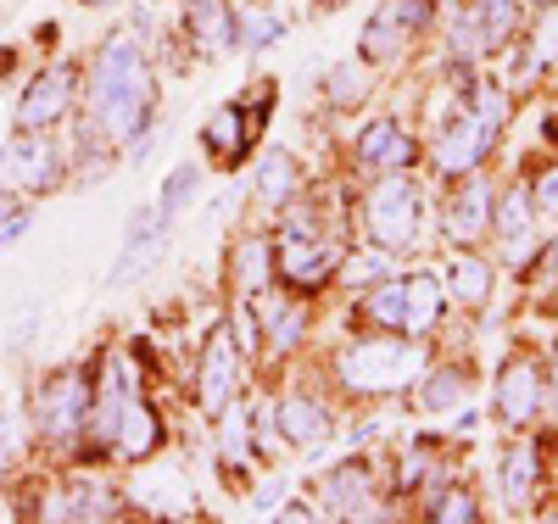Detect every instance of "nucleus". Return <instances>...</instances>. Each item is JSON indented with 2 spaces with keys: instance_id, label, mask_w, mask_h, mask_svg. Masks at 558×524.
Segmentation results:
<instances>
[{
  "instance_id": "obj_1",
  "label": "nucleus",
  "mask_w": 558,
  "mask_h": 524,
  "mask_svg": "<svg viewBox=\"0 0 558 524\" xmlns=\"http://www.w3.org/2000/svg\"><path fill=\"white\" fill-rule=\"evenodd\" d=\"M84 107L112 146H134L151 129L157 112V78L146 68V51L134 45V34H107L96 62L84 73Z\"/></svg>"
},
{
  "instance_id": "obj_2",
  "label": "nucleus",
  "mask_w": 558,
  "mask_h": 524,
  "mask_svg": "<svg viewBox=\"0 0 558 524\" xmlns=\"http://www.w3.org/2000/svg\"><path fill=\"white\" fill-rule=\"evenodd\" d=\"M418 368H425V352H418L413 336H368V341H357V346H347L336 357L341 386L357 391V397L402 391L408 379H418Z\"/></svg>"
},
{
  "instance_id": "obj_3",
  "label": "nucleus",
  "mask_w": 558,
  "mask_h": 524,
  "mask_svg": "<svg viewBox=\"0 0 558 524\" xmlns=\"http://www.w3.org/2000/svg\"><path fill=\"white\" fill-rule=\"evenodd\" d=\"M502 123H508L502 89L481 84V89L470 95V107H463L452 123H441V134H436V168H441L447 179L475 173V168L486 162V151H492V139H497Z\"/></svg>"
},
{
  "instance_id": "obj_4",
  "label": "nucleus",
  "mask_w": 558,
  "mask_h": 524,
  "mask_svg": "<svg viewBox=\"0 0 558 524\" xmlns=\"http://www.w3.org/2000/svg\"><path fill=\"white\" fill-rule=\"evenodd\" d=\"M363 234L375 252H413L418 234H425V196H418L413 179L386 173L375 190L363 196Z\"/></svg>"
},
{
  "instance_id": "obj_5",
  "label": "nucleus",
  "mask_w": 558,
  "mask_h": 524,
  "mask_svg": "<svg viewBox=\"0 0 558 524\" xmlns=\"http://www.w3.org/2000/svg\"><path fill=\"white\" fill-rule=\"evenodd\" d=\"M89 391H96V374H89V368L45 374V386H39V397H34V430H39L45 441H73V436H84Z\"/></svg>"
},
{
  "instance_id": "obj_6",
  "label": "nucleus",
  "mask_w": 558,
  "mask_h": 524,
  "mask_svg": "<svg viewBox=\"0 0 558 524\" xmlns=\"http://www.w3.org/2000/svg\"><path fill=\"white\" fill-rule=\"evenodd\" d=\"M263 107H274V84L257 89V112H246V101L218 107V112L202 123V151H207L218 168L246 162V151L257 146V134H263Z\"/></svg>"
},
{
  "instance_id": "obj_7",
  "label": "nucleus",
  "mask_w": 558,
  "mask_h": 524,
  "mask_svg": "<svg viewBox=\"0 0 558 524\" xmlns=\"http://www.w3.org/2000/svg\"><path fill=\"white\" fill-rule=\"evenodd\" d=\"M430 17H436L430 0H380V12L368 17L363 34H357L363 62H397L402 45H408V34L430 28Z\"/></svg>"
},
{
  "instance_id": "obj_8",
  "label": "nucleus",
  "mask_w": 558,
  "mask_h": 524,
  "mask_svg": "<svg viewBox=\"0 0 558 524\" xmlns=\"http://www.w3.org/2000/svg\"><path fill=\"white\" fill-rule=\"evenodd\" d=\"M78 107V68L73 62H51L45 73H34V84L17 101V129H57L68 123Z\"/></svg>"
},
{
  "instance_id": "obj_9",
  "label": "nucleus",
  "mask_w": 558,
  "mask_h": 524,
  "mask_svg": "<svg viewBox=\"0 0 558 524\" xmlns=\"http://www.w3.org/2000/svg\"><path fill=\"white\" fill-rule=\"evenodd\" d=\"M7 173L17 190L28 196H45V190L62 184V151L51 146V129H17V139L7 146Z\"/></svg>"
},
{
  "instance_id": "obj_10",
  "label": "nucleus",
  "mask_w": 558,
  "mask_h": 524,
  "mask_svg": "<svg viewBox=\"0 0 558 524\" xmlns=\"http://www.w3.org/2000/svg\"><path fill=\"white\" fill-rule=\"evenodd\" d=\"M184 39H191V51L202 62H218L223 51H235L241 45V17L229 0H191L184 7Z\"/></svg>"
},
{
  "instance_id": "obj_11",
  "label": "nucleus",
  "mask_w": 558,
  "mask_h": 524,
  "mask_svg": "<svg viewBox=\"0 0 558 524\" xmlns=\"http://www.w3.org/2000/svg\"><path fill=\"white\" fill-rule=\"evenodd\" d=\"M235 391H241V346L218 324L207 336V352H202V407L218 418L223 407H235Z\"/></svg>"
},
{
  "instance_id": "obj_12",
  "label": "nucleus",
  "mask_w": 558,
  "mask_h": 524,
  "mask_svg": "<svg viewBox=\"0 0 558 524\" xmlns=\"http://www.w3.org/2000/svg\"><path fill=\"white\" fill-rule=\"evenodd\" d=\"M162 241H168V218H162L157 207H140V212L129 218V229H123L118 263H112V273H107V284H112V291H118V284H129L140 268L151 263V257H162Z\"/></svg>"
},
{
  "instance_id": "obj_13",
  "label": "nucleus",
  "mask_w": 558,
  "mask_h": 524,
  "mask_svg": "<svg viewBox=\"0 0 558 524\" xmlns=\"http://www.w3.org/2000/svg\"><path fill=\"white\" fill-rule=\"evenodd\" d=\"M492 402H497V418H502V424H514V430H525V424L542 413V363L514 357V363L502 368V379H497Z\"/></svg>"
},
{
  "instance_id": "obj_14",
  "label": "nucleus",
  "mask_w": 558,
  "mask_h": 524,
  "mask_svg": "<svg viewBox=\"0 0 558 524\" xmlns=\"http://www.w3.org/2000/svg\"><path fill=\"white\" fill-rule=\"evenodd\" d=\"M352 157L357 168H375V173H402L413 162V134L397 123V118H375L363 123L357 139H352Z\"/></svg>"
},
{
  "instance_id": "obj_15",
  "label": "nucleus",
  "mask_w": 558,
  "mask_h": 524,
  "mask_svg": "<svg viewBox=\"0 0 558 524\" xmlns=\"http://www.w3.org/2000/svg\"><path fill=\"white\" fill-rule=\"evenodd\" d=\"M492 229H497L508 263H525V257H531V246H536V196H531L525 184H514V190H508V196L492 207Z\"/></svg>"
},
{
  "instance_id": "obj_16",
  "label": "nucleus",
  "mask_w": 558,
  "mask_h": 524,
  "mask_svg": "<svg viewBox=\"0 0 558 524\" xmlns=\"http://www.w3.org/2000/svg\"><path fill=\"white\" fill-rule=\"evenodd\" d=\"M39 513L45 519H118V513H129V502L107 480H84V474H78V480H68Z\"/></svg>"
},
{
  "instance_id": "obj_17",
  "label": "nucleus",
  "mask_w": 558,
  "mask_h": 524,
  "mask_svg": "<svg viewBox=\"0 0 558 524\" xmlns=\"http://www.w3.org/2000/svg\"><path fill=\"white\" fill-rule=\"evenodd\" d=\"M274 424H279V436H286L291 447H302V452L324 447V441H330V430H336L330 407H324L318 397H286V402L274 407Z\"/></svg>"
},
{
  "instance_id": "obj_18",
  "label": "nucleus",
  "mask_w": 558,
  "mask_h": 524,
  "mask_svg": "<svg viewBox=\"0 0 558 524\" xmlns=\"http://www.w3.org/2000/svg\"><path fill=\"white\" fill-rule=\"evenodd\" d=\"M162 447V424H157V413L146 407V397H129L123 402V413H118V430H112V452L118 458H129V463H140V458H151Z\"/></svg>"
},
{
  "instance_id": "obj_19",
  "label": "nucleus",
  "mask_w": 558,
  "mask_h": 524,
  "mask_svg": "<svg viewBox=\"0 0 558 524\" xmlns=\"http://www.w3.org/2000/svg\"><path fill=\"white\" fill-rule=\"evenodd\" d=\"M324 508L341 513V519H375V497H368V468L363 463H341L324 474V486H318Z\"/></svg>"
},
{
  "instance_id": "obj_20",
  "label": "nucleus",
  "mask_w": 558,
  "mask_h": 524,
  "mask_svg": "<svg viewBox=\"0 0 558 524\" xmlns=\"http://www.w3.org/2000/svg\"><path fill=\"white\" fill-rule=\"evenodd\" d=\"M486 223H492V190L486 184H463L452 196V207H447V234L458 246H470V241L486 234Z\"/></svg>"
},
{
  "instance_id": "obj_21",
  "label": "nucleus",
  "mask_w": 558,
  "mask_h": 524,
  "mask_svg": "<svg viewBox=\"0 0 558 524\" xmlns=\"http://www.w3.org/2000/svg\"><path fill=\"white\" fill-rule=\"evenodd\" d=\"M257 324L268 329V352H274V357H286V352L302 346V336H307V313H302L296 302L268 296V291H263V302H257Z\"/></svg>"
},
{
  "instance_id": "obj_22",
  "label": "nucleus",
  "mask_w": 558,
  "mask_h": 524,
  "mask_svg": "<svg viewBox=\"0 0 558 524\" xmlns=\"http://www.w3.org/2000/svg\"><path fill=\"white\" fill-rule=\"evenodd\" d=\"M536 480H542V452H536V441H514V452H508V463H502V497H508V508L531 513Z\"/></svg>"
},
{
  "instance_id": "obj_23",
  "label": "nucleus",
  "mask_w": 558,
  "mask_h": 524,
  "mask_svg": "<svg viewBox=\"0 0 558 524\" xmlns=\"http://www.w3.org/2000/svg\"><path fill=\"white\" fill-rule=\"evenodd\" d=\"M296 190H302V168H296V157L274 146V151L257 162V196H263L268 207H286V202H296Z\"/></svg>"
},
{
  "instance_id": "obj_24",
  "label": "nucleus",
  "mask_w": 558,
  "mask_h": 524,
  "mask_svg": "<svg viewBox=\"0 0 558 524\" xmlns=\"http://www.w3.org/2000/svg\"><path fill=\"white\" fill-rule=\"evenodd\" d=\"M229 273H235L241 284V296H263L268 291V279H274V246L268 241H241L235 252H229Z\"/></svg>"
},
{
  "instance_id": "obj_25",
  "label": "nucleus",
  "mask_w": 558,
  "mask_h": 524,
  "mask_svg": "<svg viewBox=\"0 0 558 524\" xmlns=\"http://www.w3.org/2000/svg\"><path fill=\"white\" fill-rule=\"evenodd\" d=\"M447 284L458 291V302L481 307V302L492 296V263H486V257H475L470 246H458V252L447 257Z\"/></svg>"
},
{
  "instance_id": "obj_26",
  "label": "nucleus",
  "mask_w": 558,
  "mask_h": 524,
  "mask_svg": "<svg viewBox=\"0 0 558 524\" xmlns=\"http://www.w3.org/2000/svg\"><path fill=\"white\" fill-rule=\"evenodd\" d=\"M441 302H447V291H441V284H436L430 273H408V336H413V341L436 329Z\"/></svg>"
},
{
  "instance_id": "obj_27",
  "label": "nucleus",
  "mask_w": 558,
  "mask_h": 524,
  "mask_svg": "<svg viewBox=\"0 0 558 524\" xmlns=\"http://www.w3.org/2000/svg\"><path fill=\"white\" fill-rule=\"evenodd\" d=\"M463 397H470V374H463V368H436V374H425V391H418V402H425L430 413L463 407Z\"/></svg>"
},
{
  "instance_id": "obj_28",
  "label": "nucleus",
  "mask_w": 558,
  "mask_h": 524,
  "mask_svg": "<svg viewBox=\"0 0 558 524\" xmlns=\"http://www.w3.org/2000/svg\"><path fill=\"white\" fill-rule=\"evenodd\" d=\"M196 190H202V168H196V162H179V168L162 179V202H157V212L173 223L179 207H191V202H196Z\"/></svg>"
},
{
  "instance_id": "obj_29",
  "label": "nucleus",
  "mask_w": 558,
  "mask_h": 524,
  "mask_svg": "<svg viewBox=\"0 0 558 524\" xmlns=\"http://www.w3.org/2000/svg\"><path fill=\"white\" fill-rule=\"evenodd\" d=\"M430 519H481V502H475V491L452 486V491L430 497Z\"/></svg>"
},
{
  "instance_id": "obj_30",
  "label": "nucleus",
  "mask_w": 558,
  "mask_h": 524,
  "mask_svg": "<svg viewBox=\"0 0 558 524\" xmlns=\"http://www.w3.org/2000/svg\"><path fill=\"white\" fill-rule=\"evenodd\" d=\"M531 196H536V212L558 218V162H547V168L536 173V184H531Z\"/></svg>"
},
{
  "instance_id": "obj_31",
  "label": "nucleus",
  "mask_w": 558,
  "mask_h": 524,
  "mask_svg": "<svg viewBox=\"0 0 558 524\" xmlns=\"http://www.w3.org/2000/svg\"><path fill=\"white\" fill-rule=\"evenodd\" d=\"M553 51H558V12H547V17H542V34L531 39V62H536V68H547V62H553Z\"/></svg>"
},
{
  "instance_id": "obj_32",
  "label": "nucleus",
  "mask_w": 558,
  "mask_h": 524,
  "mask_svg": "<svg viewBox=\"0 0 558 524\" xmlns=\"http://www.w3.org/2000/svg\"><path fill=\"white\" fill-rule=\"evenodd\" d=\"M363 89V73L357 68H336L330 73V95H336V101H347V95H357Z\"/></svg>"
},
{
  "instance_id": "obj_33",
  "label": "nucleus",
  "mask_w": 558,
  "mask_h": 524,
  "mask_svg": "<svg viewBox=\"0 0 558 524\" xmlns=\"http://www.w3.org/2000/svg\"><path fill=\"white\" fill-rule=\"evenodd\" d=\"M23 229H28V212H12L7 223H0V252H12V246H17V234H23Z\"/></svg>"
},
{
  "instance_id": "obj_34",
  "label": "nucleus",
  "mask_w": 558,
  "mask_h": 524,
  "mask_svg": "<svg viewBox=\"0 0 558 524\" xmlns=\"http://www.w3.org/2000/svg\"><path fill=\"white\" fill-rule=\"evenodd\" d=\"M286 34V23L279 17H263V23H252V45H268V39H279Z\"/></svg>"
},
{
  "instance_id": "obj_35",
  "label": "nucleus",
  "mask_w": 558,
  "mask_h": 524,
  "mask_svg": "<svg viewBox=\"0 0 558 524\" xmlns=\"http://www.w3.org/2000/svg\"><path fill=\"white\" fill-rule=\"evenodd\" d=\"M12 212H23V196H17V190H7V184H0V223H7Z\"/></svg>"
},
{
  "instance_id": "obj_36",
  "label": "nucleus",
  "mask_w": 558,
  "mask_h": 524,
  "mask_svg": "<svg viewBox=\"0 0 558 524\" xmlns=\"http://www.w3.org/2000/svg\"><path fill=\"white\" fill-rule=\"evenodd\" d=\"M318 508H307V502H286V508H279V519H313Z\"/></svg>"
},
{
  "instance_id": "obj_37",
  "label": "nucleus",
  "mask_w": 558,
  "mask_h": 524,
  "mask_svg": "<svg viewBox=\"0 0 558 524\" xmlns=\"http://www.w3.org/2000/svg\"><path fill=\"white\" fill-rule=\"evenodd\" d=\"M497 7H520V0H475V12H497Z\"/></svg>"
},
{
  "instance_id": "obj_38",
  "label": "nucleus",
  "mask_w": 558,
  "mask_h": 524,
  "mask_svg": "<svg viewBox=\"0 0 558 524\" xmlns=\"http://www.w3.org/2000/svg\"><path fill=\"white\" fill-rule=\"evenodd\" d=\"M84 7H112V0H84Z\"/></svg>"
},
{
  "instance_id": "obj_39",
  "label": "nucleus",
  "mask_w": 558,
  "mask_h": 524,
  "mask_svg": "<svg viewBox=\"0 0 558 524\" xmlns=\"http://www.w3.org/2000/svg\"><path fill=\"white\" fill-rule=\"evenodd\" d=\"M0 463H7V447H0Z\"/></svg>"
},
{
  "instance_id": "obj_40",
  "label": "nucleus",
  "mask_w": 558,
  "mask_h": 524,
  "mask_svg": "<svg viewBox=\"0 0 558 524\" xmlns=\"http://www.w3.org/2000/svg\"><path fill=\"white\" fill-rule=\"evenodd\" d=\"M553 257H558V252H553Z\"/></svg>"
}]
</instances>
